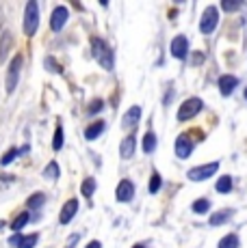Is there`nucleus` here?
Masks as SVG:
<instances>
[{"label":"nucleus","mask_w":247,"mask_h":248,"mask_svg":"<svg viewBox=\"0 0 247 248\" xmlns=\"http://www.w3.org/2000/svg\"><path fill=\"white\" fill-rule=\"evenodd\" d=\"M20 69H22V56L18 54L16 59H13L9 71H7V80H4V89H7V93H13V89L18 87V76H20Z\"/></svg>","instance_id":"obj_6"},{"label":"nucleus","mask_w":247,"mask_h":248,"mask_svg":"<svg viewBox=\"0 0 247 248\" xmlns=\"http://www.w3.org/2000/svg\"><path fill=\"white\" fill-rule=\"evenodd\" d=\"M139 119H141V108L132 106V108H128L126 114L122 117V125L124 127H135L137 123H139Z\"/></svg>","instance_id":"obj_14"},{"label":"nucleus","mask_w":247,"mask_h":248,"mask_svg":"<svg viewBox=\"0 0 247 248\" xmlns=\"http://www.w3.org/2000/svg\"><path fill=\"white\" fill-rule=\"evenodd\" d=\"M132 197H135V184H132L130 179H122L115 190V199L120 203H128Z\"/></svg>","instance_id":"obj_7"},{"label":"nucleus","mask_w":247,"mask_h":248,"mask_svg":"<svg viewBox=\"0 0 247 248\" xmlns=\"http://www.w3.org/2000/svg\"><path fill=\"white\" fill-rule=\"evenodd\" d=\"M187 54H189V39L184 35L174 37V41H172V56H174V59H178V61H182V59H187Z\"/></svg>","instance_id":"obj_8"},{"label":"nucleus","mask_w":247,"mask_h":248,"mask_svg":"<svg viewBox=\"0 0 247 248\" xmlns=\"http://www.w3.org/2000/svg\"><path fill=\"white\" fill-rule=\"evenodd\" d=\"M236 87H239V78H236V76L226 74V76H221V78H219V91H221V95H226V97H228V95H230Z\"/></svg>","instance_id":"obj_13"},{"label":"nucleus","mask_w":247,"mask_h":248,"mask_svg":"<svg viewBox=\"0 0 247 248\" xmlns=\"http://www.w3.org/2000/svg\"><path fill=\"white\" fill-rule=\"evenodd\" d=\"M26 225H28V212H22L20 216H18L16 220H13V222H11V225H9V227H11V229H13V231H16V233H20V231H22V229H24Z\"/></svg>","instance_id":"obj_19"},{"label":"nucleus","mask_w":247,"mask_h":248,"mask_svg":"<svg viewBox=\"0 0 247 248\" xmlns=\"http://www.w3.org/2000/svg\"><path fill=\"white\" fill-rule=\"evenodd\" d=\"M230 216H232V209H223V212L212 214V216H211V225H212V227H219V225H223V222H226Z\"/></svg>","instance_id":"obj_18"},{"label":"nucleus","mask_w":247,"mask_h":248,"mask_svg":"<svg viewBox=\"0 0 247 248\" xmlns=\"http://www.w3.org/2000/svg\"><path fill=\"white\" fill-rule=\"evenodd\" d=\"M219 170V162H211V164H202V166H195V169L189 170V179L191 181H204L208 177H212V175Z\"/></svg>","instance_id":"obj_5"},{"label":"nucleus","mask_w":247,"mask_h":248,"mask_svg":"<svg viewBox=\"0 0 247 248\" xmlns=\"http://www.w3.org/2000/svg\"><path fill=\"white\" fill-rule=\"evenodd\" d=\"M80 192H83V197H91L93 192H96V179L93 177H87L83 181V186H80Z\"/></svg>","instance_id":"obj_20"},{"label":"nucleus","mask_w":247,"mask_h":248,"mask_svg":"<svg viewBox=\"0 0 247 248\" xmlns=\"http://www.w3.org/2000/svg\"><path fill=\"white\" fill-rule=\"evenodd\" d=\"M44 177L46 179H59V164L56 162H50L44 169Z\"/></svg>","instance_id":"obj_26"},{"label":"nucleus","mask_w":247,"mask_h":248,"mask_svg":"<svg viewBox=\"0 0 247 248\" xmlns=\"http://www.w3.org/2000/svg\"><path fill=\"white\" fill-rule=\"evenodd\" d=\"M104 127H106L104 125V121H93L91 125L85 130V138H87V140H96V138L104 132Z\"/></svg>","instance_id":"obj_16"},{"label":"nucleus","mask_w":247,"mask_h":248,"mask_svg":"<svg viewBox=\"0 0 247 248\" xmlns=\"http://www.w3.org/2000/svg\"><path fill=\"white\" fill-rule=\"evenodd\" d=\"M20 240H22V235H20V233H16V235H11L9 244H11V246H18V244H20Z\"/></svg>","instance_id":"obj_33"},{"label":"nucleus","mask_w":247,"mask_h":248,"mask_svg":"<svg viewBox=\"0 0 247 248\" xmlns=\"http://www.w3.org/2000/svg\"><path fill=\"white\" fill-rule=\"evenodd\" d=\"M191 151H193V140L187 134H180L176 138V155L180 160H187L191 155Z\"/></svg>","instance_id":"obj_9"},{"label":"nucleus","mask_w":247,"mask_h":248,"mask_svg":"<svg viewBox=\"0 0 247 248\" xmlns=\"http://www.w3.org/2000/svg\"><path fill=\"white\" fill-rule=\"evenodd\" d=\"M202 61H204V54H202V52H197V54L193 56V65H199Z\"/></svg>","instance_id":"obj_34"},{"label":"nucleus","mask_w":247,"mask_h":248,"mask_svg":"<svg viewBox=\"0 0 247 248\" xmlns=\"http://www.w3.org/2000/svg\"><path fill=\"white\" fill-rule=\"evenodd\" d=\"M154 149H156V134L154 132H148V134L143 136V151L145 154H152Z\"/></svg>","instance_id":"obj_21"},{"label":"nucleus","mask_w":247,"mask_h":248,"mask_svg":"<svg viewBox=\"0 0 247 248\" xmlns=\"http://www.w3.org/2000/svg\"><path fill=\"white\" fill-rule=\"evenodd\" d=\"M219 248H239V235H234V233H230V235L221 237Z\"/></svg>","instance_id":"obj_22"},{"label":"nucleus","mask_w":247,"mask_h":248,"mask_svg":"<svg viewBox=\"0 0 247 248\" xmlns=\"http://www.w3.org/2000/svg\"><path fill=\"white\" fill-rule=\"evenodd\" d=\"M37 240H39V235L37 233H31V235H22L20 244H18V248H35Z\"/></svg>","instance_id":"obj_23"},{"label":"nucleus","mask_w":247,"mask_h":248,"mask_svg":"<svg viewBox=\"0 0 247 248\" xmlns=\"http://www.w3.org/2000/svg\"><path fill=\"white\" fill-rule=\"evenodd\" d=\"M91 52H93V59L100 63V67L106 71H113V52L108 50V46L100 37H93L91 39Z\"/></svg>","instance_id":"obj_1"},{"label":"nucleus","mask_w":247,"mask_h":248,"mask_svg":"<svg viewBox=\"0 0 247 248\" xmlns=\"http://www.w3.org/2000/svg\"><path fill=\"white\" fill-rule=\"evenodd\" d=\"M52 149H54V151H61V149H63V127H61V125H56V130H54V140H52Z\"/></svg>","instance_id":"obj_24"},{"label":"nucleus","mask_w":247,"mask_h":248,"mask_svg":"<svg viewBox=\"0 0 247 248\" xmlns=\"http://www.w3.org/2000/svg\"><path fill=\"white\" fill-rule=\"evenodd\" d=\"M245 99H247V89H245Z\"/></svg>","instance_id":"obj_38"},{"label":"nucleus","mask_w":247,"mask_h":248,"mask_svg":"<svg viewBox=\"0 0 247 248\" xmlns=\"http://www.w3.org/2000/svg\"><path fill=\"white\" fill-rule=\"evenodd\" d=\"M135 151H137V138L135 136H126L122 140V145H120V155L124 160H130L132 155H135Z\"/></svg>","instance_id":"obj_12"},{"label":"nucleus","mask_w":247,"mask_h":248,"mask_svg":"<svg viewBox=\"0 0 247 248\" xmlns=\"http://www.w3.org/2000/svg\"><path fill=\"white\" fill-rule=\"evenodd\" d=\"M160 184H163V181H160V175H159V173H152V177H150V186H148L150 192H152V194L159 192V190H160Z\"/></svg>","instance_id":"obj_29"},{"label":"nucleus","mask_w":247,"mask_h":248,"mask_svg":"<svg viewBox=\"0 0 247 248\" xmlns=\"http://www.w3.org/2000/svg\"><path fill=\"white\" fill-rule=\"evenodd\" d=\"M37 26H39V7L35 0H31L24 9V35L33 37L37 32Z\"/></svg>","instance_id":"obj_2"},{"label":"nucleus","mask_w":247,"mask_h":248,"mask_svg":"<svg viewBox=\"0 0 247 248\" xmlns=\"http://www.w3.org/2000/svg\"><path fill=\"white\" fill-rule=\"evenodd\" d=\"M2 227H4V222H2V220H0V229H2Z\"/></svg>","instance_id":"obj_37"},{"label":"nucleus","mask_w":247,"mask_h":248,"mask_svg":"<svg viewBox=\"0 0 247 248\" xmlns=\"http://www.w3.org/2000/svg\"><path fill=\"white\" fill-rule=\"evenodd\" d=\"M68 17H70V11L65 7H56L54 11H52V17H50V28L54 32H59L61 28L65 26V22H68Z\"/></svg>","instance_id":"obj_10"},{"label":"nucleus","mask_w":247,"mask_h":248,"mask_svg":"<svg viewBox=\"0 0 247 248\" xmlns=\"http://www.w3.org/2000/svg\"><path fill=\"white\" fill-rule=\"evenodd\" d=\"M46 203V194H41V192H37V194H33L31 199H28V207L31 209H37V207H41V205Z\"/></svg>","instance_id":"obj_27"},{"label":"nucleus","mask_w":247,"mask_h":248,"mask_svg":"<svg viewBox=\"0 0 247 248\" xmlns=\"http://www.w3.org/2000/svg\"><path fill=\"white\" fill-rule=\"evenodd\" d=\"M11 46H13V35L11 32H2V37H0V63L7 59Z\"/></svg>","instance_id":"obj_15"},{"label":"nucleus","mask_w":247,"mask_h":248,"mask_svg":"<svg viewBox=\"0 0 247 248\" xmlns=\"http://www.w3.org/2000/svg\"><path fill=\"white\" fill-rule=\"evenodd\" d=\"M208 207H211V201H208V199H197V201L191 205V209L195 214H206Z\"/></svg>","instance_id":"obj_25"},{"label":"nucleus","mask_w":247,"mask_h":248,"mask_svg":"<svg viewBox=\"0 0 247 248\" xmlns=\"http://www.w3.org/2000/svg\"><path fill=\"white\" fill-rule=\"evenodd\" d=\"M215 190L219 194H228L232 190V177H228V175H223V177L217 179V186H215Z\"/></svg>","instance_id":"obj_17"},{"label":"nucleus","mask_w":247,"mask_h":248,"mask_svg":"<svg viewBox=\"0 0 247 248\" xmlns=\"http://www.w3.org/2000/svg\"><path fill=\"white\" fill-rule=\"evenodd\" d=\"M132 248H145L143 244H135V246H132Z\"/></svg>","instance_id":"obj_36"},{"label":"nucleus","mask_w":247,"mask_h":248,"mask_svg":"<svg viewBox=\"0 0 247 248\" xmlns=\"http://www.w3.org/2000/svg\"><path fill=\"white\" fill-rule=\"evenodd\" d=\"M20 154H22V151H20V149H16V147H13V149H9V151H7V154H4V158H2V160H0V162H2V166L11 164V162H13V160H16V158H18V155H20Z\"/></svg>","instance_id":"obj_30"},{"label":"nucleus","mask_w":247,"mask_h":248,"mask_svg":"<svg viewBox=\"0 0 247 248\" xmlns=\"http://www.w3.org/2000/svg\"><path fill=\"white\" fill-rule=\"evenodd\" d=\"M87 248H102V244H100V242H91Z\"/></svg>","instance_id":"obj_35"},{"label":"nucleus","mask_w":247,"mask_h":248,"mask_svg":"<svg viewBox=\"0 0 247 248\" xmlns=\"http://www.w3.org/2000/svg\"><path fill=\"white\" fill-rule=\"evenodd\" d=\"M202 108H204V104H202V99L199 97L187 99V102L180 106V110H178V121H189V119H193L195 114H199Z\"/></svg>","instance_id":"obj_4"},{"label":"nucleus","mask_w":247,"mask_h":248,"mask_svg":"<svg viewBox=\"0 0 247 248\" xmlns=\"http://www.w3.org/2000/svg\"><path fill=\"white\" fill-rule=\"evenodd\" d=\"M217 24H219V11H217V7H206L202 20H199V31H202L204 35H211L217 28Z\"/></svg>","instance_id":"obj_3"},{"label":"nucleus","mask_w":247,"mask_h":248,"mask_svg":"<svg viewBox=\"0 0 247 248\" xmlns=\"http://www.w3.org/2000/svg\"><path fill=\"white\" fill-rule=\"evenodd\" d=\"M241 7H243V2H241V0H223V2H221V9H223V11H228V13H230V11H239Z\"/></svg>","instance_id":"obj_28"},{"label":"nucleus","mask_w":247,"mask_h":248,"mask_svg":"<svg viewBox=\"0 0 247 248\" xmlns=\"http://www.w3.org/2000/svg\"><path fill=\"white\" fill-rule=\"evenodd\" d=\"M76 212H78V201H76V199H70V201L63 205V209H61L59 222H61V225H68V222L76 216Z\"/></svg>","instance_id":"obj_11"},{"label":"nucleus","mask_w":247,"mask_h":248,"mask_svg":"<svg viewBox=\"0 0 247 248\" xmlns=\"http://www.w3.org/2000/svg\"><path fill=\"white\" fill-rule=\"evenodd\" d=\"M44 65H46V69H50V71H52V74H61V65L54 61V56H46Z\"/></svg>","instance_id":"obj_31"},{"label":"nucleus","mask_w":247,"mask_h":248,"mask_svg":"<svg viewBox=\"0 0 247 248\" xmlns=\"http://www.w3.org/2000/svg\"><path fill=\"white\" fill-rule=\"evenodd\" d=\"M104 108V102L102 99H96V102H91V106H89V114H96Z\"/></svg>","instance_id":"obj_32"}]
</instances>
